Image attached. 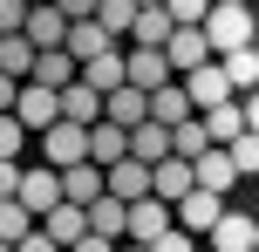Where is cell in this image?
<instances>
[{
  "instance_id": "6",
  "label": "cell",
  "mask_w": 259,
  "mask_h": 252,
  "mask_svg": "<svg viewBox=\"0 0 259 252\" xmlns=\"http://www.w3.org/2000/svg\"><path fill=\"white\" fill-rule=\"evenodd\" d=\"M123 82L150 95V89H164V82H178V75H170L164 48H123Z\"/></svg>"
},
{
  "instance_id": "27",
  "label": "cell",
  "mask_w": 259,
  "mask_h": 252,
  "mask_svg": "<svg viewBox=\"0 0 259 252\" xmlns=\"http://www.w3.org/2000/svg\"><path fill=\"white\" fill-rule=\"evenodd\" d=\"M205 150H211V130H205V116H191V123H178V130H170V157L198 164Z\"/></svg>"
},
{
  "instance_id": "36",
  "label": "cell",
  "mask_w": 259,
  "mask_h": 252,
  "mask_svg": "<svg viewBox=\"0 0 259 252\" xmlns=\"http://www.w3.org/2000/svg\"><path fill=\"white\" fill-rule=\"evenodd\" d=\"M27 27V0H0V34H21Z\"/></svg>"
},
{
  "instance_id": "17",
  "label": "cell",
  "mask_w": 259,
  "mask_h": 252,
  "mask_svg": "<svg viewBox=\"0 0 259 252\" xmlns=\"http://www.w3.org/2000/svg\"><path fill=\"white\" fill-rule=\"evenodd\" d=\"M191 184H198V191H219V198H225V191H232V184H239V171H232V157H225V150H219V143H211V150H205V157H198V164H191Z\"/></svg>"
},
{
  "instance_id": "20",
  "label": "cell",
  "mask_w": 259,
  "mask_h": 252,
  "mask_svg": "<svg viewBox=\"0 0 259 252\" xmlns=\"http://www.w3.org/2000/svg\"><path fill=\"white\" fill-rule=\"evenodd\" d=\"M123 232H130V205H116V198L103 191V198L89 205V239H116V245H123Z\"/></svg>"
},
{
  "instance_id": "15",
  "label": "cell",
  "mask_w": 259,
  "mask_h": 252,
  "mask_svg": "<svg viewBox=\"0 0 259 252\" xmlns=\"http://www.w3.org/2000/svg\"><path fill=\"white\" fill-rule=\"evenodd\" d=\"M21 34L34 41V55H41V48H62V41H68V21H62V7L48 0V7H27V27H21Z\"/></svg>"
},
{
  "instance_id": "10",
  "label": "cell",
  "mask_w": 259,
  "mask_h": 252,
  "mask_svg": "<svg viewBox=\"0 0 259 252\" xmlns=\"http://www.w3.org/2000/svg\"><path fill=\"white\" fill-rule=\"evenodd\" d=\"M191 191H198V184H191V164H184V157H164V164L150 171V198H164L170 212H178Z\"/></svg>"
},
{
  "instance_id": "5",
  "label": "cell",
  "mask_w": 259,
  "mask_h": 252,
  "mask_svg": "<svg viewBox=\"0 0 259 252\" xmlns=\"http://www.w3.org/2000/svg\"><path fill=\"white\" fill-rule=\"evenodd\" d=\"M170 225H178V212H170L164 198H143V205H130V232H123V245H157Z\"/></svg>"
},
{
  "instance_id": "14",
  "label": "cell",
  "mask_w": 259,
  "mask_h": 252,
  "mask_svg": "<svg viewBox=\"0 0 259 252\" xmlns=\"http://www.w3.org/2000/svg\"><path fill=\"white\" fill-rule=\"evenodd\" d=\"M62 123H82V130H96V123H103V95H96L82 75L62 89Z\"/></svg>"
},
{
  "instance_id": "2",
  "label": "cell",
  "mask_w": 259,
  "mask_h": 252,
  "mask_svg": "<svg viewBox=\"0 0 259 252\" xmlns=\"http://www.w3.org/2000/svg\"><path fill=\"white\" fill-rule=\"evenodd\" d=\"M205 41H211V55L252 48V7H211L205 14Z\"/></svg>"
},
{
  "instance_id": "26",
  "label": "cell",
  "mask_w": 259,
  "mask_h": 252,
  "mask_svg": "<svg viewBox=\"0 0 259 252\" xmlns=\"http://www.w3.org/2000/svg\"><path fill=\"white\" fill-rule=\"evenodd\" d=\"M170 41V14L164 7H137V21H130V48H164Z\"/></svg>"
},
{
  "instance_id": "43",
  "label": "cell",
  "mask_w": 259,
  "mask_h": 252,
  "mask_svg": "<svg viewBox=\"0 0 259 252\" xmlns=\"http://www.w3.org/2000/svg\"><path fill=\"white\" fill-rule=\"evenodd\" d=\"M14 95H21V82H7V75H0V116L14 109Z\"/></svg>"
},
{
  "instance_id": "11",
  "label": "cell",
  "mask_w": 259,
  "mask_h": 252,
  "mask_svg": "<svg viewBox=\"0 0 259 252\" xmlns=\"http://www.w3.org/2000/svg\"><path fill=\"white\" fill-rule=\"evenodd\" d=\"M103 191H109V171H103V164H75V171H62V205H82V212H89Z\"/></svg>"
},
{
  "instance_id": "25",
  "label": "cell",
  "mask_w": 259,
  "mask_h": 252,
  "mask_svg": "<svg viewBox=\"0 0 259 252\" xmlns=\"http://www.w3.org/2000/svg\"><path fill=\"white\" fill-rule=\"evenodd\" d=\"M0 75H7V82L34 75V41H27V34H0Z\"/></svg>"
},
{
  "instance_id": "31",
  "label": "cell",
  "mask_w": 259,
  "mask_h": 252,
  "mask_svg": "<svg viewBox=\"0 0 259 252\" xmlns=\"http://www.w3.org/2000/svg\"><path fill=\"white\" fill-rule=\"evenodd\" d=\"M27 232H34V218H27L21 198H0V245H21Z\"/></svg>"
},
{
  "instance_id": "18",
  "label": "cell",
  "mask_w": 259,
  "mask_h": 252,
  "mask_svg": "<svg viewBox=\"0 0 259 252\" xmlns=\"http://www.w3.org/2000/svg\"><path fill=\"white\" fill-rule=\"evenodd\" d=\"M41 232H48V239H55V245L68 252L75 239H89V212H82V205H55V212L41 218Z\"/></svg>"
},
{
  "instance_id": "12",
  "label": "cell",
  "mask_w": 259,
  "mask_h": 252,
  "mask_svg": "<svg viewBox=\"0 0 259 252\" xmlns=\"http://www.w3.org/2000/svg\"><path fill=\"white\" fill-rule=\"evenodd\" d=\"M103 123H116V130H137V123H150V95H143V89H130V82H123V89H109V95H103Z\"/></svg>"
},
{
  "instance_id": "37",
  "label": "cell",
  "mask_w": 259,
  "mask_h": 252,
  "mask_svg": "<svg viewBox=\"0 0 259 252\" xmlns=\"http://www.w3.org/2000/svg\"><path fill=\"white\" fill-rule=\"evenodd\" d=\"M143 252H198V239H191V232H178V225H170L164 239H157V245H143Z\"/></svg>"
},
{
  "instance_id": "40",
  "label": "cell",
  "mask_w": 259,
  "mask_h": 252,
  "mask_svg": "<svg viewBox=\"0 0 259 252\" xmlns=\"http://www.w3.org/2000/svg\"><path fill=\"white\" fill-rule=\"evenodd\" d=\"M14 252H62V245H55V239H48V232H41V225H34V232H27V239H21V245H14Z\"/></svg>"
},
{
  "instance_id": "22",
  "label": "cell",
  "mask_w": 259,
  "mask_h": 252,
  "mask_svg": "<svg viewBox=\"0 0 259 252\" xmlns=\"http://www.w3.org/2000/svg\"><path fill=\"white\" fill-rule=\"evenodd\" d=\"M62 48L75 55V68H82V62H96V55H109L116 41H109L103 27H96V21H68V41H62Z\"/></svg>"
},
{
  "instance_id": "13",
  "label": "cell",
  "mask_w": 259,
  "mask_h": 252,
  "mask_svg": "<svg viewBox=\"0 0 259 252\" xmlns=\"http://www.w3.org/2000/svg\"><path fill=\"white\" fill-rule=\"evenodd\" d=\"M109 198H116V205H143V198H150V164H137V157L109 164Z\"/></svg>"
},
{
  "instance_id": "48",
  "label": "cell",
  "mask_w": 259,
  "mask_h": 252,
  "mask_svg": "<svg viewBox=\"0 0 259 252\" xmlns=\"http://www.w3.org/2000/svg\"><path fill=\"white\" fill-rule=\"evenodd\" d=\"M27 7H48V0H27Z\"/></svg>"
},
{
  "instance_id": "46",
  "label": "cell",
  "mask_w": 259,
  "mask_h": 252,
  "mask_svg": "<svg viewBox=\"0 0 259 252\" xmlns=\"http://www.w3.org/2000/svg\"><path fill=\"white\" fill-rule=\"evenodd\" d=\"M116 252H143V245H116Z\"/></svg>"
},
{
  "instance_id": "7",
  "label": "cell",
  "mask_w": 259,
  "mask_h": 252,
  "mask_svg": "<svg viewBox=\"0 0 259 252\" xmlns=\"http://www.w3.org/2000/svg\"><path fill=\"white\" fill-rule=\"evenodd\" d=\"M164 62H170V75H191V68H205V62H211V41H205V27H170V41H164Z\"/></svg>"
},
{
  "instance_id": "28",
  "label": "cell",
  "mask_w": 259,
  "mask_h": 252,
  "mask_svg": "<svg viewBox=\"0 0 259 252\" xmlns=\"http://www.w3.org/2000/svg\"><path fill=\"white\" fill-rule=\"evenodd\" d=\"M82 82H89L96 95L123 89V48H109V55H96V62H82Z\"/></svg>"
},
{
  "instance_id": "19",
  "label": "cell",
  "mask_w": 259,
  "mask_h": 252,
  "mask_svg": "<svg viewBox=\"0 0 259 252\" xmlns=\"http://www.w3.org/2000/svg\"><path fill=\"white\" fill-rule=\"evenodd\" d=\"M75 75H82V68H75V55H68V48H41V55H34V75H27V82H41V89H68Z\"/></svg>"
},
{
  "instance_id": "21",
  "label": "cell",
  "mask_w": 259,
  "mask_h": 252,
  "mask_svg": "<svg viewBox=\"0 0 259 252\" xmlns=\"http://www.w3.org/2000/svg\"><path fill=\"white\" fill-rule=\"evenodd\" d=\"M130 157L157 171V164L170 157V130H164V123H137V130H130Z\"/></svg>"
},
{
  "instance_id": "34",
  "label": "cell",
  "mask_w": 259,
  "mask_h": 252,
  "mask_svg": "<svg viewBox=\"0 0 259 252\" xmlns=\"http://www.w3.org/2000/svg\"><path fill=\"white\" fill-rule=\"evenodd\" d=\"M164 14H170V27H205L211 0H164Z\"/></svg>"
},
{
  "instance_id": "47",
  "label": "cell",
  "mask_w": 259,
  "mask_h": 252,
  "mask_svg": "<svg viewBox=\"0 0 259 252\" xmlns=\"http://www.w3.org/2000/svg\"><path fill=\"white\" fill-rule=\"evenodd\" d=\"M252 252H259V225H252Z\"/></svg>"
},
{
  "instance_id": "8",
  "label": "cell",
  "mask_w": 259,
  "mask_h": 252,
  "mask_svg": "<svg viewBox=\"0 0 259 252\" xmlns=\"http://www.w3.org/2000/svg\"><path fill=\"white\" fill-rule=\"evenodd\" d=\"M21 205H27V218H48L55 205H62V171H48V164H41V171H21Z\"/></svg>"
},
{
  "instance_id": "30",
  "label": "cell",
  "mask_w": 259,
  "mask_h": 252,
  "mask_svg": "<svg viewBox=\"0 0 259 252\" xmlns=\"http://www.w3.org/2000/svg\"><path fill=\"white\" fill-rule=\"evenodd\" d=\"M130 21H137V0H96V27H103L109 41H123Z\"/></svg>"
},
{
  "instance_id": "44",
  "label": "cell",
  "mask_w": 259,
  "mask_h": 252,
  "mask_svg": "<svg viewBox=\"0 0 259 252\" xmlns=\"http://www.w3.org/2000/svg\"><path fill=\"white\" fill-rule=\"evenodd\" d=\"M211 7H246V0H211Z\"/></svg>"
},
{
  "instance_id": "9",
  "label": "cell",
  "mask_w": 259,
  "mask_h": 252,
  "mask_svg": "<svg viewBox=\"0 0 259 252\" xmlns=\"http://www.w3.org/2000/svg\"><path fill=\"white\" fill-rule=\"evenodd\" d=\"M225 218V205H219V191H191V198L178 205V232H191V239H211V225Z\"/></svg>"
},
{
  "instance_id": "41",
  "label": "cell",
  "mask_w": 259,
  "mask_h": 252,
  "mask_svg": "<svg viewBox=\"0 0 259 252\" xmlns=\"http://www.w3.org/2000/svg\"><path fill=\"white\" fill-rule=\"evenodd\" d=\"M68 252H116V239H75Z\"/></svg>"
},
{
  "instance_id": "16",
  "label": "cell",
  "mask_w": 259,
  "mask_h": 252,
  "mask_svg": "<svg viewBox=\"0 0 259 252\" xmlns=\"http://www.w3.org/2000/svg\"><path fill=\"white\" fill-rule=\"evenodd\" d=\"M191 95H184V82H164V89H150V123H164V130H178V123H191Z\"/></svg>"
},
{
  "instance_id": "42",
  "label": "cell",
  "mask_w": 259,
  "mask_h": 252,
  "mask_svg": "<svg viewBox=\"0 0 259 252\" xmlns=\"http://www.w3.org/2000/svg\"><path fill=\"white\" fill-rule=\"evenodd\" d=\"M239 109H246V130L259 136V89H252V95H246V103H239Z\"/></svg>"
},
{
  "instance_id": "24",
  "label": "cell",
  "mask_w": 259,
  "mask_h": 252,
  "mask_svg": "<svg viewBox=\"0 0 259 252\" xmlns=\"http://www.w3.org/2000/svg\"><path fill=\"white\" fill-rule=\"evenodd\" d=\"M211 62L225 68L232 95H252V89H259V48H239V55H211Z\"/></svg>"
},
{
  "instance_id": "23",
  "label": "cell",
  "mask_w": 259,
  "mask_h": 252,
  "mask_svg": "<svg viewBox=\"0 0 259 252\" xmlns=\"http://www.w3.org/2000/svg\"><path fill=\"white\" fill-rule=\"evenodd\" d=\"M123 157H130V130L96 123V130H89V164H103V171H109V164H123Z\"/></svg>"
},
{
  "instance_id": "38",
  "label": "cell",
  "mask_w": 259,
  "mask_h": 252,
  "mask_svg": "<svg viewBox=\"0 0 259 252\" xmlns=\"http://www.w3.org/2000/svg\"><path fill=\"white\" fill-rule=\"evenodd\" d=\"M0 198H21V164L0 157Z\"/></svg>"
},
{
  "instance_id": "49",
  "label": "cell",
  "mask_w": 259,
  "mask_h": 252,
  "mask_svg": "<svg viewBox=\"0 0 259 252\" xmlns=\"http://www.w3.org/2000/svg\"><path fill=\"white\" fill-rule=\"evenodd\" d=\"M0 252H14V245H0Z\"/></svg>"
},
{
  "instance_id": "45",
  "label": "cell",
  "mask_w": 259,
  "mask_h": 252,
  "mask_svg": "<svg viewBox=\"0 0 259 252\" xmlns=\"http://www.w3.org/2000/svg\"><path fill=\"white\" fill-rule=\"evenodd\" d=\"M137 7H164V0H137Z\"/></svg>"
},
{
  "instance_id": "39",
  "label": "cell",
  "mask_w": 259,
  "mask_h": 252,
  "mask_svg": "<svg viewBox=\"0 0 259 252\" xmlns=\"http://www.w3.org/2000/svg\"><path fill=\"white\" fill-rule=\"evenodd\" d=\"M62 7V21H96V0H55Z\"/></svg>"
},
{
  "instance_id": "4",
  "label": "cell",
  "mask_w": 259,
  "mask_h": 252,
  "mask_svg": "<svg viewBox=\"0 0 259 252\" xmlns=\"http://www.w3.org/2000/svg\"><path fill=\"white\" fill-rule=\"evenodd\" d=\"M178 82H184V95H191V109H198V116H211V109H225V103H232V82H225V68H219V62L191 68V75H178Z\"/></svg>"
},
{
  "instance_id": "32",
  "label": "cell",
  "mask_w": 259,
  "mask_h": 252,
  "mask_svg": "<svg viewBox=\"0 0 259 252\" xmlns=\"http://www.w3.org/2000/svg\"><path fill=\"white\" fill-rule=\"evenodd\" d=\"M205 130H211V143L225 150V143H232L239 130H246V109H239V103H225V109H211V116H205Z\"/></svg>"
},
{
  "instance_id": "35",
  "label": "cell",
  "mask_w": 259,
  "mask_h": 252,
  "mask_svg": "<svg viewBox=\"0 0 259 252\" xmlns=\"http://www.w3.org/2000/svg\"><path fill=\"white\" fill-rule=\"evenodd\" d=\"M21 143H27V130H21V123H14V109H7V116H0V157H21Z\"/></svg>"
},
{
  "instance_id": "29",
  "label": "cell",
  "mask_w": 259,
  "mask_h": 252,
  "mask_svg": "<svg viewBox=\"0 0 259 252\" xmlns=\"http://www.w3.org/2000/svg\"><path fill=\"white\" fill-rule=\"evenodd\" d=\"M252 225H259V218H239V212H225L219 225H211V245H219V252H252Z\"/></svg>"
},
{
  "instance_id": "33",
  "label": "cell",
  "mask_w": 259,
  "mask_h": 252,
  "mask_svg": "<svg viewBox=\"0 0 259 252\" xmlns=\"http://www.w3.org/2000/svg\"><path fill=\"white\" fill-rule=\"evenodd\" d=\"M225 157H232V171H239V177H259V136H252V130H239L232 143H225Z\"/></svg>"
},
{
  "instance_id": "1",
  "label": "cell",
  "mask_w": 259,
  "mask_h": 252,
  "mask_svg": "<svg viewBox=\"0 0 259 252\" xmlns=\"http://www.w3.org/2000/svg\"><path fill=\"white\" fill-rule=\"evenodd\" d=\"M14 123H21L27 136L55 130V123H62V89H41V82H21V95H14Z\"/></svg>"
},
{
  "instance_id": "3",
  "label": "cell",
  "mask_w": 259,
  "mask_h": 252,
  "mask_svg": "<svg viewBox=\"0 0 259 252\" xmlns=\"http://www.w3.org/2000/svg\"><path fill=\"white\" fill-rule=\"evenodd\" d=\"M41 164H48V171H75V164H89V130H82V123H55V130H41Z\"/></svg>"
}]
</instances>
